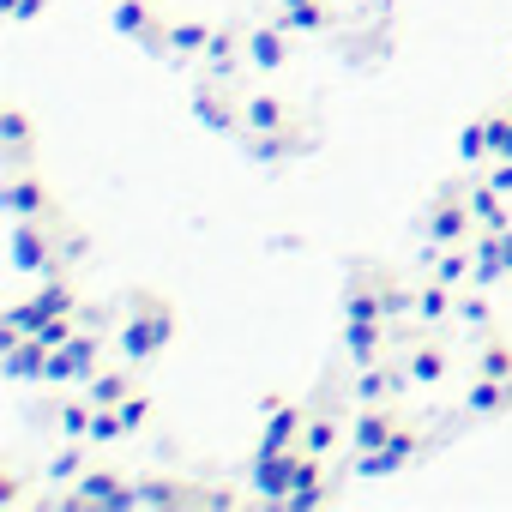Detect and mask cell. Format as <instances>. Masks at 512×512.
Here are the masks:
<instances>
[{"mask_svg": "<svg viewBox=\"0 0 512 512\" xmlns=\"http://www.w3.org/2000/svg\"><path fill=\"white\" fill-rule=\"evenodd\" d=\"M85 398L91 404H121L127 398V374H91L85 380Z\"/></svg>", "mask_w": 512, "mask_h": 512, "instance_id": "9a60e30c", "label": "cell"}, {"mask_svg": "<svg viewBox=\"0 0 512 512\" xmlns=\"http://www.w3.org/2000/svg\"><path fill=\"white\" fill-rule=\"evenodd\" d=\"M73 470H79V458H73V452H61V458L49 464V476H73Z\"/></svg>", "mask_w": 512, "mask_h": 512, "instance_id": "83f0119b", "label": "cell"}, {"mask_svg": "<svg viewBox=\"0 0 512 512\" xmlns=\"http://www.w3.org/2000/svg\"><path fill=\"white\" fill-rule=\"evenodd\" d=\"M380 338H386V320H350V332H344V344H350V356L362 368L380 362Z\"/></svg>", "mask_w": 512, "mask_h": 512, "instance_id": "52a82bcc", "label": "cell"}, {"mask_svg": "<svg viewBox=\"0 0 512 512\" xmlns=\"http://www.w3.org/2000/svg\"><path fill=\"white\" fill-rule=\"evenodd\" d=\"M115 25H121L127 37H145V31H151V13L139 7V0H121V13H115Z\"/></svg>", "mask_w": 512, "mask_h": 512, "instance_id": "ffe728a7", "label": "cell"}, {"mask_svg": "<svg viewBox=\"0 0 512 512\" xmlns=\"http://www.w3.org/2000/svg\"><path fill=\"white\" fill-rule=\"evenodd\" d=\"M464 157H488V121H470L464 127V145H458Z\"/></svg>", "mask_w": 512, "mask_h": 512, "instance_id": "cb8c5ba5", "label": "cell"}, {"mask_svg": "<svg viewBox=\"0 0 512 512\" xmlns=\"http://www.w3.org/2000/svg\"><path fill=\"white\" fill-rule=\"evenodd\" d=\"M115 416H121V428H127V434H133V428H139V422H151V398H139V392H127V398H121V404H115Z\"/></svg>", "mask_w": 512, "mask_h": 512, "instance_id": "d6986e66", "label": "cell"}, {"mask_svg": "<svg viewBox=\"0 0 512 512\" xmlns=\"http://www.w3.org/2000/svg\"><path fill=\"white\" fill-rule=\"evenodd\" d=\"M205 55H211V67H217V73H223V67H229V61H235V37H229V31H217V37H211V49H205Z\"/></svg>", "mask_w": 512, "mask_h": 512, "instance_id": "484cf974", "label": "cell"}, {"mask_svg": "<svg viewBox=\"0 0 512 512\" xmlns=\"http://www.w3.org/2000/svg\"><path fill=\"white\" fill-rule=\"evenodd\" d=\"M458 326H488V302L482 296H458Z\"/></svg>", "mask_w": 512, "mask_h": 512, "instance_id": "d4e9b609", "label": "cell"}, {"mask_svg": "<svg viewBox=\"0 0 512 512\" xmlns=\"http://www.w3.org/2000/svg\"><path fill=\"white\" fill-rule=\"evenodd\" d=\"M488 157L494 163L512 157V115H488Z\"/></svg>", "mask_w": 512, "mask_h": 512, "instance_id": "ac0fdd59", "label": "cell"}, {"mask_svg": "<svg viewBox=\"0 0 512 512\" xmlns=\"http://www.w3.org/2000/svg\"><path fill=\"white\" fill-rule=\"evenodd\" d=\"M97 374V344L91 338H67L61 350H49V380H91Z\"/></svg>", "mask_w": 512, "mask_h": 512, "instance_id": "3957f363", "label": "cell"}, {"mask_svg": "<svg viewBox=\"0 0 512 512\" xmlns=\"http://www.w3.org/2000/svg\"><path fill=\"white\" fill-rule=\"evenodd\" d=\"M494 193H500V187H494V181H482V187H470V193H464V199H470V211H476V223H482V229H506V205H500V199H494Z\"/></svg>", "mask_w": 512, "mask_h": 512, "instance_id": "9c48e42d", "label": "cell"}, {"mask_svg": "<svg viewBox=\"0 0 512 512\" xmlns=\"http://www.w3.org/2000/svg\"><path fill=\"white\" fill-rule=\"evenodd\" d=\"M169 49H175V55H205V49H211V31H205V25H175V31H169Z\"/></svg>", "mask_w": 512, "mask_h": 512, "instance_id": "2e32d148", "label": "cell"}, {"mask_svg": "<svg viewBox=\"0 0 512 512\" xmlns=\"http://www.w3.org/2000/svg\"><path fill=\"white\" fill-rule=\"evenodd\" d=\"M416 458V428H392V440L386 446H374L368 458H362V470L368 476H380V470H404Z\"/></svg>", "mask_w": 512, "mask_h": 512, "instance_id": "5b68a950", "label": "cell"}, {"mask_svg": "<svg viewBox=\"0 0 512 512\" xmlns=\"http://www.w3.org/2000/svg\"><path fill=\"white\" fill-rule=\"evenodd\" d=\"M416 314L422 320H446V314H458V302H452V284H422V296H416Z\"/></svg>", "mask_w": 512, "mask_h": 512, "instance_id": "7c38bea8", "label": "cell"}, {"mask_svg": "<svg viewBox=\"0 0 512 512\" xmlns=\"http://www.w3.org/2000/svg\"><path fill=\"white\" fill-rule=\"evenodd\" d=\"M55 422H61L73 440H91V416H85V404H61V410H55Z\"/></svg>", "mask_w": 512, "mask_h": 512, "instance_id": "7402d4cb", "label": "cell"}, {"mask_svg": "<svg viewBox=\"0 0 512 512\" xmlns=\"http://www.w3.org/2000/svg\"><path fill=\"white\" fill-rule=\"evenodd\" d=\"M284 19L302 25V31H320L326 25V7H320V0H284Z\"/></svg>", "mask_w": 512, "mask_h": 512, "instance_id": "e0dca14e", "label": "cell"}, {"mask_svg": "<svg viewBox=\"0 0 512 512\" xmlns=\"http://www.w3.org/2000/svg\"><path fill=\"white\" fill-rule=\"evenodd\" d=\"M332 446H338V422H332V416H314V422L302 428V452H314V458H326Z\"/></svg>", "mask_w": 512, "mask_h": 512, "instance_id": "5bb4252c", "label": "cell"}, {"mask_svg": "<svg viewBox=\"0 0 512 512\" xmlns=\"http://www.w3.org/2000/svg\"><path fill=\"white\" fill-rule=\"evenodd\" d=\"M7 133H13V151H25L31 133H25V115H19V109H7Z\"/></svg>", "mask_w": 512, "mask_h": 512, "instance_id": "4316f807", "label": "cell"}, {"mask_svg": "<svg viewBox=\"0 0 512 512\" xmlns=\"http://www.w3.org/2000/svg\"><path fill=\"white\" fill-rule=\"evenodd\" d=\"M13 211L19 217H37L43 211V187L37 181H13Z\"/></svg>", "mask_w": 512, "mask_h": 512, "instance_id": "44dd1931", "label": "cell"}, {"mask_svg": "<svg viewBox=\"0 0 512 512\" xmlns=\"http://www.w3.org/2000/svg\"><path fill=\"white\" fill-rule=\"evenodd\" d=\"M247 61H253V67H266V73H272V67H284V61H290L284 31H260V37L247 43Z\"/></svg>", "mask_w": 512, "mask_h": 512, "instance_id": "8fae6325", "label": "cell"}, {"mask_svg": "<svg viewBox=\"0 0 512 512\" xmlns=\"http://www.w3.org/2000/svg\"><path fill=\"white\" fill-rule=\"evenodd\" d=\"M175 332V320H169V308L157 302L151 308V320H145V302H133V320L121 326V356L127 362H145V356H157L163 350V338Z\"/></svg>", "mask_w": 512, "mask_h": 512, "instance_id": "6da1fadb", "label": "cell"}, {"mask_svg": "<svg viewBox=\"0 0 512 512\" xmlns=\"http://www.w3.org/2000/svg\"><path fill=\"white\" fill-rule=\"evenodd\" d=\"M241 121H247V127H278V121H284V103H247Z\"/></svg>", "mask_w": 512, "mask_h": 512, "instance_id": "603a6c76", "label": "cell"}, {"mask_svg": "<svg viewBox=\"0 0 512 512\" xmlns=\"http://www.w3.org/2000/svg\"><path fill=\"white\" fill-rule=\"evenodd\" d=\"M470 223H476L470 199H458V193H440V199H434V217H428V235H434V247H458Z\"/></svg>", "mask_w": 512, "mask_h": 512, "instance_id": "7a4b0ae2", "label": "cell"}, {"mask_svg": "<svg viewBox=\"0 0 512 512\" xmlns=\"http://www.w3.org/2000/svg\"><path fill=\"white\" fill-rule=\"evenodd\" d=\"M506 115H512V103H506Z\"/></svg>", "mask_w": 512, "mask_h": 512, "instance_id": "f1b7e54d", "label": "cell"}, {"mask_svg": "<svg viewBox=\"0 0 512 512\" xmlns=\"http://www.w3.org/2000/svg\"><path fill=\"white\" fill-rule=\"evenodd\" d=\"M392 428H398V422H392L386 410H368V416L356 422V446H368V452H374V446H386V440H392Z\"/></svg>", "mask_w": 512, "mask_h": 512, "instance_id": "4fadbf2b", "label": "cell"}, {"mask_svg": "<svg viewBox=\"0 0 512 512\" xmlns=\"http://www.w3.org/2000/svg\"><path fill=\"white\" fill-rule=\"evenodd\" d=\"M404 380H410V374H398V368H374V362H368L362 380H356V398H362V404H380V398L404 392Z\"/></svg>", "mask_w": 512, "mask_h": 512, "instance_id": "ba28073f", "label": "cell"}, {"mask_svg": "<svg viewBox=\"0 0 512 512\" xmlns=\"http://www.w3.org/2000/svg\"><path fill=\"white\" fill-rule=\"evenodd\" d=\"M404 374H410V386H434V380L446 374V356H440L434 344H416V350H410V368H404Z\"/></svg>", "mask_w": 512, "mask_h": 512, "instance_id": "30bf717a", "label": "cell"}, {"mask_svg": "<svg viewBox=\"0 0 512 512\" xmlns=\"http://www.w3.org/2000/svg\"><path fill=\"white\" fill-rule=\"evenodd\" d=\"M266 410H272V422H266V440H260V452H296V446H302V428H308V416H302L296 404L284 410V398H272Z\"/></svg>", "mask_w": 512, "mask_h": 512, "instance_id": "277c9868", "label": "cell"}, {"mask_svg": "<svg viewBox=\"0 0 512 512\" xmlns=\"http://www.w3.org/2000/svg\"><path fill=\"white\" fill-rule=\"evenodd\" d=\"M91 500H103V506H133V488H121L115 470H91L85 488H79V506H91Z\"/></svg>", "mask_w": 512, "mask_h": 512, "instance_id": "8992f818", "label": "cell"}]
</instances>
